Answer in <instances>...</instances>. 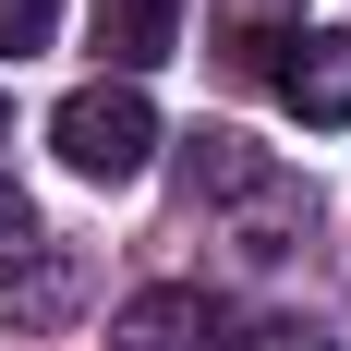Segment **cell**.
Returning <instances> with one entry per match:
<instances>
[{
	"label": "cell",
	"mask_w": 351,
	"mask_h": 351,
	"mask_svg": "<svg viewBox=\"0 0 351 351\" xmlns=\"http://www.w3.org/2000/svg\"><path fill=\"white\" fill-rule=\"evenodd\" d=\"M25 243H36V206L12 194V182H0V279H12V254H25Z\"/></svg>",
	"instance_id": "8"
},
{
	"label": "cell",
	"mask_w": 351,
	"mask_h": 351,
	"mask_svg": "<svg viewBox=\"0 0 351 351\" xmlns=\"http://www.w3.org/2000/svg\"><path fill=\"white\" fill-rule=\"evenodd\" d=\"M170 36H182V0H97V49H109L121 85L170 61Z\"/></svg>",
	"instance_id": "5"
},
{
	"label": "cell",
	"mask_w": 351,
	"mask_h": 351,
	"mask_svg": "<svg viewBox=\"0 0 351 351\" xmlns=\"http://www.w3.org/2000/svg\"><path fill=\"white\" fill-rule=\"evenodd\" d=\"M243 351H339V339H327V327H303V315H254Z\"/></svg>",
	"instance_id": "7"
},
{
	"label": "cell",
	"mask_w": 351,
	"mask_h": 351,
	"mask_svg": "<svg viewBox=\"0 0 351 351\" xmlns=\"http://www.w3.org/2000/svg\"><path fill=\"white\" fill-rule=\"evenodd\" d=\"M109 351H218V303L206 291H134L121 303V327H109Z\"/></svg>",
	"instance_id": "3"
},
{
	"label": "cell",
	"mask_w": 351,
	"mask_h": 351,
	"mask_svg": "<svg viewBox=\"0 0 351 351\" xmlns=\"http://www.w3.org/2000/svg\"><path fill=\"white\" fill-rule=\"evenodd\" d=\"M303 230H315V194H303V182H279V170H267V182L243 194V206H230V243H243L254 267H279V254L303 243Z\"/></svg>",
	"instance_id": "4"
},
{
	"label": "cell",
	"mask_w": 351,
	"mask_h": 351,
	"mask_svg": "<svg viewBox=\"0 0 351 351\" xmlns=\"http://www.w3.org/2000/svg\"><path fill=\"white\" fill-rule=\"evenodd\" d=\"M49 145H61L73 182H134L145 158H158V109H145V85H73L61 109H49Z\"/></svg>",
	"instance_id": "1"
},
{
	"label": "cell",
	"mask_w": 351,
	"mask_h": 351,
	"mask_svg": "<svg viewBox=\"0 0 351 351\" xmlns=\"http://www.w3.org/2000/svg\"><path fill=\"white\" fill-rule=\"evenodd\" d=\"M279 49H291V61H279V97L303 109L315 134H339V121H351V36L315 25V36H279Z\"/></svg>",
	"instance_id": "2"
},
{
	"label": "cell",
	"mask_w": 351,
	"mask_h": 351,
	"mask_svg": "<svg viewBox=\"0 0 351 351\" xmlns=\"http://www.w3.org/2000/svg\"><path fill=\"white\" fill-rule=\"evenodd\" d=\"M61 36V0H0V49L25 61V49H49Z\"/></svg>",
	"instance_id": "6"
},
{
	"label": "cell",
	"mask_w": 351,
	"mask_h": 351,
	"mask_svg": "<svg viewBox=\"0 0 351 351\" xmlns=\"http://www.w3.org/2000/svg\"><path fill=\"white\" fill-rule=\"evenodd\" d=\"M0 134H12V97H0Z\"/></svg>",
	"instance_id": "9"
}]
</instances>
